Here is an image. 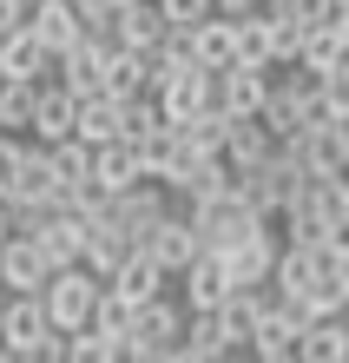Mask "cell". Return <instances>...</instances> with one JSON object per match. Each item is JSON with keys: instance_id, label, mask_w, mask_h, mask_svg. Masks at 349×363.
Instances as JSON below:
<instances>
[{"instance_id": "1", "label": "cell", "mask_w": 349, "mask_h": 363, "mask_svg": "<svg viewBox=\"0 0 349 363\" xmlns=\"http://www.w3.org/2000/svg\"><path fill=\"white\" fill-rule=\"evenodd\" d=\"M0 357H20V363H53V357H67V330L53 324V311H47V297H40V291H7Z\"/></svg>"}, {"instance_id": "2", "label": "cell", "mask_w": 349, "mask_h": 363, "mask_svg": "<svg viewBox=\"0 0 349 363\" xmlns=\"http://www.w3.org/2000/svg\"><path fill=\"white\" fill-rule=\"evenodd\" d=\"M185 211H191V225H198L205 251H224V245H237V238H244V231H257V225H264V211H257L237 185L211 191V199H191Z\"/></svg>"}, {"instance_id": "3", "label": "cell", "mask_w": 349, "mask_h": 363, "mask_svg": "<svg viewBox=\"0 0 349 363\" xmlns=\"http://www.w3.org/2000/svg\"><path fill=\"white\" fill-rule=\"evenodd\" d=\"M99 291H105V277L99 271H86V264H67V271H53L47 277V311H53V324L59 330H86L93 324V311H99Z\"/></svg>"}, {"instance_id": "4", "label": "cell", "mask_w": 349, "mask_h": 363, "mask_svg": "<svg viewBox=\"0 0 349 363\" xmlns=\"http://www.w3.org/2000/svg\"><path fill=\"white\" fill-rule=\"evenodd\" d=\"M277 231L270 225H257V231H244V238H237V245H224V251H217V258H224V271H231V284L237 291H257V284H270V277H277Z\"/></svg>"}, {"instance_id": "5", "label": "cell", "mask_w": 349, "mask_h": 363, "mask_svg": "<svg viewBox=\"0 0 349 363\" xmlns=\"http://www.w3.org/2000/svg\"><path fill=\"white\" fill-rule=\"evenodd\" d=\"M178 344H185V317L165 304V297H151V304H139V324H132V337H125V357H178Z\"/></svg>"}, {"instance_id": "6", "label": "cell", "mask_w": 349, "mask_h": 363, "mask_svg": "<svg viewBox=\"0 0 349 363\" xmlns=\"http://www.w3.org/2000/svg\"><path fill=\"white\" fill-rule=\"evenodd\" d=\"M145 251H151V258H159L171 277H178V271L205 251V238H198V225H191V211H165V218L145 231Z\"/></svg>"}, {"instance_id": "7", "label": "cell", "mask_w": 349, "mask_h": 363, "mask_svg": "<svg viewBox=\"0 0 349 363\" xmlns=\"http://www.w3.org/2000/svg\"><path fill=\"white\" fill-rule=\"evenodd\" d=\"M0 73L7 79H59V60L47 53V40L20 20L13 33H0Z\"/></svg>"}, {"instance_id": "8", "label": "cell", "mask_w": 349, "mask_h": 363, "mask_svg": "<svg viewBox=\"0 0 349 363\" xmlns=\"http://www.w3.org/2000/svg\"><path fill=\"white\" fill-rule=\"evenodd\" d=\"M47 277H53V258L40 251L33 231H13V238L0 245V284L7 291H47Z\"/></svg>"}, {"instance_id": "9", "label": "cell", "mask_w": 349, "mask_h": 363, "mask_svg": "<svg viewBox=\"0 0 349 363\" xmlns=\"http://www.w3.org/2000/svg\"><path fill=\"white\" fill-rule=\"evenodd\" d=\"M59 199H67V185L53 179V165H47V145H27V159H20V179H13V211H53Z\"/></svg>"}, {"instance_id": "10", "label": "cell", "mask_w": 349, "mask_h": 363, "mask_svg": "<svg viewBox=\"0 0 349 363\" xmlns=\"http://www.w3.org/2000/svg\"><path fill=\"white\" fill-rule=\"evenodd\" d=\"M277 67H257V60H231L224 73H217V93H224V113L237 119V113H264V99H270V79Z\"/></svg>"}, {"instance_id": "11", "label": "cell", "mask_w": 349, "mask_h": 363, "mask_svg": "<svg viewBox=\"0 0 349 363\" xmlns=\"http://www.w3.org/2000/svg\"><path fill=\"white\" fill-rule=\"evenodd\" d=\"M323 271H336V258H330L323 245H297V238H283V251H277V277H270V284H277V297H303Z\"/></svg>"}, {"instance_id": "12", "label": "cell", "mask_w": 349, "mask_h": 363, "mask_svg": "<svg viewBox=\"0 0 349 363\" xmlns=\"http://www.w3.org/2000/svg\"><path fill=\"white\" fill-rule=\"evenodd\" d=\"M73 125H79V93L67 86V79H40L33 139H40V145H59V139H73Z\"/></svg>"}, {"instance_id": "13", "label": "cell", "mask_w": 349, "mask_h": 363, "mask_svg": "<svg viewBox=\"0 0 349 363\" xmlns=\"http://www.w3.org/2000/svg\"><path fill=\"white\" fill-rule=\"evenodd\" d=\"M251 350L264 357V363H283V357H297V350H303V317H297L290 304H283V297H270V311L257 317Z\"/></svg>"}, {"instance_id": "14", "label": "cell", "mask_w": 349, "mask_h": 363, "mask_svg": "<svg viewBox=\"0 0 349 363\" xmlns=\"http://www.w3.org/2000/svg\"><path fill=\"white\" fill-rule=\"evenodd\" d=\"M178 284H185V304H191V311H217V304H224V297L237 291L217 251H198V258L178 271Z\"/></svg>"}, {"instance_id": "15", "label": "cell", "mask_w": 349, "mask_h": 363, "mask_svg": "<svg viewBox=\"0 0 349 363\" xmlns=\"http://www.w3.org/2000/svg\"><path fill=\"white\" fill-rule=\"evenodd\" d=\"M93 179H99L105 191H132V185H139V179H151V172H145V159H139V145H132V139L119 133V139H105V145H93Z\"/></svg>"}, {"instance_id": "16", "label": "cell", "mask_w": 349, "mask_h": 363, "mask_svg": "<svg viewBox=\"0 0 349 363\" xmlns=\"http://www.w3.org/2000/svg\"><path fill=\"white\" fill-rule=\"evenodd\" d=\"M132 251H139V245L125 238V231H119L113 218H105V211H99V218H86V258H79L86 271H99L105 284H113V271H119L125 258H132Z\"/></svg>"}, {"instance_id": "17", "label": "cell", "mask_w": 349, "mask_h": 363, "mask_svg": "<svg viewBox=\"0 0 349 363\" xmlns=\"http://www.w3.org/2000/svg\"><path fill=\"white\" fill-rule=\"evenodd\" d=\"M277 145H283V139H277L257 113H237V119H231V133H224V159L237 165V172H251V165H264Z\"/></svg>"}, {"instance_id": "18", "label": "cell", "mask_w": 349, "mask_h": 363, "mask_svg": "<svg viewBox=\"0 0 349 363\" xmlns=\"http://www.w3.org/2000/svg\"><path fill=\"white\" fill-rule=\"evenodd\" d=\"M27 27H33L40 40H47V53H53V60L67 53L79 33H86V27H79V7H73V0H33V7H27Z\"/></svg>"}, {"instance_id": "19", "label": "cell", "mask_w": 349, "mask_h": 363, "mask_svg": "<svg viewBox=\"0 0 349 363\" xmlns=\"http://www.w3.org/2000/svg\"><path fill=\"white\" fill-rule=\"evenodd\" d=\"M165 284H171V271H165L159 258H151L145 245H139L132 258H125V264L113 271V291H119V297H132V304H151V297H165Z\"/></svg>"}, {"instance_id": "20", "label": "cell", "mask_w": 349, "mask_h": 363, "mask_svg": "<svg viewBox=\"0 0 349 363\" xmlns=\"http://www.w3.org/2000/svg\"><path fill=\"white\" fill-rule=\"evenodd\" d=\"M165 33H171V20L159 0H132V7H119V33H113V47H165Z\"/></svg>"}, {"instance_id": "21", "label": "cell", "mask_w": 349, "mask_h": 363, "mask_svg": "<svg viewBox=\"0 0 349 363\" xmlns=\"http://www.w3.org/2000/svg\"><path fill=\"white\" fill-rule=\"evenodd\" d=\"M310 99H316V93H303L297 79H277V86H270V99H264V113H257V119H264L277 139H290V133H303V125H310Z\"/></svg>"}, {"instance_id": "22", "label": "cell", "mask_w": 349, "mask_h": 363, "mask_svg": "<svg viewBox=\"0 0 349 363\" xmlns=\"http://www.w3.org/2000/svg\"><path fill=\"white\" fill-rule=\"evenodd\" d=\"M145 86H151V53L145 47H105V93L139 99Z\"/></svg>"}, {"instance_id": "23", "label": "cell", "mask_w": 349, "mask_h": 363, "mask_svg": "<svg viewBox=\"0 0 349 363\" xmlns=\"http://www.w3.org/2000/svg\"><path fill=\"white\" fill-rule=\"evenodd\" d=\"M237 344L224 337V317L217 311H191L185 317V344H178V357L185 363H217V357H231Z\"/></svg>"}, {"instance_id": "24", "label": "cell", "mask_w": 349, "mask_h": 363, "mask_svg": "<svg viewBox=\"0 0 349 363\" xmlns=\"http://www.w3.org/2000/svg\"><path fill=\"white\" fill-rule=\"evenodd\" d=\"M303 363H349V311L336 317H316L310 330H303Z\"/></svg>"}, {"instance_id": "25", "label": "cell", "mask_w": 349, "mask_h": 363, "mask_svg": "<svg viewBox=\"0 0 349 363\" xmlns=\"http://www.w3.org/2000/svg\"><path fill=\"white\" fill-rule=\"evenodd\" d=\"M191 40H198V60L211 73H224L231 60H237V20L231 13H205L198 27H191Z\"/></svg>"}, {"instance_id": "26", "label": "cell", "mask_w": 349, "mask_h": 363, "mask_svg": "<svg viewBox=\"0 0 349 363\" xmlns=\"http://www.w3.org/2000/svg\"><path fill=\"white\" fill-rule=\"evenodd\" d=\"M40 79H0V133H33Z\"/></svg>"}, {"instance_id": "27", "label": "cell", "mask_w": 349, "mask_h": 363, "mask_svg": "<svg viewBox=\"0 0 349 363\" xmlns=\"http://www.w3.org/2000/svg\"><path fill=\"white\" fill-rule=\"evenodd\" d=\"M73 133L86 145H105V139H119V99L113 93H93V99H79V125Z\"/></svg>"}, {"instance_id": "28", "label": "cell", "mask_w": 349, "mask_h": 363, "mask_svg": "<svg viewBox=\"0 0 349 363\" xmlns=\"http://www.w3.org/2000/svg\"><path fill=\"white\" fill-rule=\"evenodd\" d=\"M336 60H349L343 33H336V20H330V27H310V33H303V53H297V67H303V73H330Z\"/></svg>"}, {"instance_id": "29", "label": "cell", "mask_w": 349, "mask_h": 363, "mask_svg": "<svg viewBox=\"0 0 349 363\" xmlns=\"http://www.w3.org/2000/svg\"><path fill=\"white\" fill-rule=\"evenodd\" d=\"M47 165H53V179H59V185H79V179H93V145L73 133V139L47 145Z\"/></svg>"}, {"instance_id": "30", "label": "cell", "mask_w": 349, "mask_h": 363, "mask_svg": "<svg viewBox=\"0 0 349 363\" xmlns=\"http://www.w3.org/2000/svg\"><path fill=\"white\" fill-rule=\"evenodd\" d=\"M132 324H139V304L105 284V291H99V311H93V330H105V337H119V344H125V337H132Z\"/></svg>"}, {"instance_id": "31", "label": "cell", "mask_w": 349, "mask_h": 363, "mask_svg": "<svg viewBox=\"0 0 349 363\" xmlns=\"http://www.w3.org/2000/svg\"><path fill=\"white\" fill-rule=\"evenodd\" d=\"M237 60L277 67V60H270V13H244V20H237Z\"/></svg>"}, {"instance_id": "32", "label": "cell", "mask_w": 349, "mask_h": 363, "mask_svg": "<svg viewBox=\"0 0 349 363\" xmlns=\"http://www.w3.org/2000/svg\"><path fill=\"white\" fill-rule=\"evenodd\" d=\"M67 357H79V363H113V357H125V344L86 324V330H67Z\"/></svg>"}, {"instance_id": "33", "label": "cell", "mask_w": 349, "mask_h": 363, "mask_svg": "<svg viewBox=\"0 0 349 363\" xmlns=\"http://www.w3.org/2000/svg\"><path fill=\"white\" fill-rule=\"evenodd\" d=\"M303 33H310V27H303L297 13H270V60H277V67H297Z\"/></svg>"}, {"instance_id": "34", "label": "cell", "mask_w": 349, "mask_h": 363, "mask_svg": "<svg viewBox=\"0 0 349 363\" xmlns=\"http://www.w3.org/2000/svg\"><path fill=\"white\" fill-rule=\"evenodd\" d=\"M171 145H178V125H171V119H159V125H151V133L139 139V159H145V172H151V179L165 172V159H171Z\"/></svg>"}, {"instance_id": "35", "label": "cell", "mask_w": 349, "mask_h": 363, "mask_svg": "<svg viewBox=\"0 0 349 363\" xmlns=\"http://www.w3.org/2000/svg\"><path fill=\"white\" fill-rule=\"evenodd\" d=\"M323 106H330V119H349V60L323 73Z\"/></svg>"}, {"instance_id": "36", "label": "cell", "mask_w": 349, "mask_h": 363, "mask_svg": "<svg viewBox=\"0 0 349 363\" xmlns=\"http://www.w3.org/2000/svg\"><path fill=\"white\" fill-rule=\"evenodd\" d=\"M20 159H27V145L13 133H0V199H13V179H20Z\"/></svg>"}, {"instance_id": "37", "label": "cell", "mask_w": 349, "mask_h": 363, "mask_svg": "<svg viewBox=\"0 0 349 363\" xmlns=\"http://www.w3.org/2000/svg\"><path fill=\"white\" fill-rule=\"evenodd\" d=\"M159 7H165L171 27H198L205 13H217V0H159Z\"/></svg>"}, {"instance_id": "38", "label": "cell", "mask_w": 349, "mask_h": 363, "mask_svg": "<svg viewBox=\"0 0 349 363\" xmlns=\"http://www.w3.org/2000/svg\"><path fill=\"white\" fill-rule=\"evenodd\" d=\"M323 251H330L336 264H349V211H343V218H330V231H323Z\"/></svg>"}, {"instance_id": "39", "label": "cell", "mask_w": 349, "mask_h": 363, "mask_svg": "<svg viewBox=\"0 0 349 363\" xmlns=\"http://www.w3.org/2000/svg\"><path fill=\"white\" fill-rule=\"evenodd\" d=\"M217 13H231V20H244V13H264V0H217Z\"/></svg>"}, {"instance_id": "40", "label": "cell", "mask_w": 349, "mask_h": 363, "mask_svg": "<svg viewBox=\"0 0 349 363\" xmlns=\"http://www.w3.org/2000/svg\"><path fill=\"white\" fill-rule=\"evenodd\" d=\"M20 20H27V7H20V0H0V33H13Z\"/></svg>"}, {"instance_id": "41", "label": "cell", "mask_w": 349, "mask_h": 363, "mask_svg": "<svg viewBox=\"0 0 349 363\" xmlns=\"http://www.w3.org/2000/svg\"><path fill=\"white\" fill-rule=\"evenodd\" d=\"M7 238H13V205L0 199V245H7Z\"/></svg>"}, {"instance_id": "42", "label": "cell", "mask_w": 349, "mask_h": 363, "mask_svg": "<svg viewBox=\"0 0 349 363\" xmlns=\"http://www.w3.org/2000/svg\"><path fill=\"white\" fill-rule=\"evenodd\" d=\"M336 33H343V47H349V0H343V13H336Z\"/></svg>"}, {"instance_id": "43", "label": "cell", "mask_w": 349, "mask_h": 363, "mask_svg": "<svg viewBox=\"0 0 349 363\" xmlns=\"http://www.w3.org/2000/svg\"><path fill=\"white\" fill-rule=\"evenodd\" d=\"M0 317H7V284H0Z\"/></svg>"}, {"instance_id": "44", "label": "cell", "mask_w": 349, "mask_h": 363, "mask_svg": "<svg viewBox=\"0 0 349 363\" xmlns=\"http://www.w3.org/2000/svg\"><path fill=\"white\" fill-rule=\"evenodd\" d=\"M119 7H132V0H119Z\"/></svg>"}]
</instances>
